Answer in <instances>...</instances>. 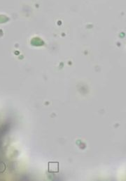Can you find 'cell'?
<instances>
[{"mask_svg":"<svg viewBox=\"0 0 126 181\" xmlns=\"http://www.w3.org/2000/svg\"><path fill=\"white\" fill-rule=\"evenodd\" d=\"M58 171H59V163L58 162L49 163V173H58Z\"/></svg>","mask_w":126,"mask_h":181,"instance_id":"obj_1","label":"cell"}]
</instances>
